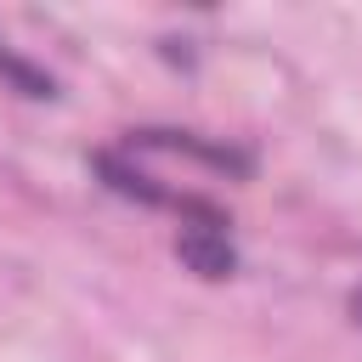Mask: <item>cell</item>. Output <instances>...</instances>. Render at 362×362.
<instances>
[{"label":"cell","instance_id":"7a4b0ae2","mask_svg":"<svg viewBox=\"0 0 362 362\" xmlns=\"http://www.w3.org/2000/svg\"><path fill=\"white\" fill-rule=\"evenodd\" d=\"M90 164H96V170L107 175V187H113V192H124V198H141V204H164V192H158V187H153V181H147L141 170H130V164H119L113 153H96Z\"/></svg>","mask_w":362,"mask_h":362},{"label":"cell","instance_id":"6da1fadb","mask_svg":"<svg viewBox=\"0 0 362 362\" xmlns=\"http://www.w3.org/2000/svg\"><path fill=\"white\" fill-rule=\"evenodd\" d=\"M175 260H181L187 272L209 277V283H221V277L238 272V255H232L226 232H215V226H187V232H175Z\"/></svg>","mask_w":362,"mask_h":362},{"label":"cell","instance_id":"3957f363","mask_svg":"<svg viewBox=\"0 0 362 362\" xmlns=\"http://www.w3.org/2000/svg\"><path fill=\"white\" fill-rule=\"evenodd\" d=\"M0 79H11V85H17L23 96H51V90H57V85H51V79H45L40 68H28V62H17L11 51H0Z\"/></svg>","mask_w":362,"mask_h":362},{"label":"cell","instance_id":"277c9868","mask_svg":"<svg viewBox=\"0 0 362 362\" xmlns=\"http://www.w3.org/2000/svg\"><path fill=\"white\" fill-rule=\"evenodd\" d=\"M351 305H356V317H362V288H356V300H351Z\"/></svg>","mask_w":362,"mask_h":362}]
</instances>
